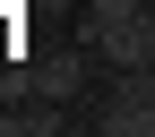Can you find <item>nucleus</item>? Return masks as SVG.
Listing matches in <instances>:
<instances>
[{"label": "nucleus", "mask_w": 155, "mask_h": 137, "mask_svg": "<svg viewBox=\"0 0 155 137\" xmlns=\"http://www.w3.org/2000/svg\"><path fill=\"white\" fill-rule=\"evenodd\" d=\"M78 43H86L95 60H112V69H147V60H155V9H129V17H86V26H78Z\"/></svg>", "instance_id": "obj_1"}, {"label": "nucleus", "mask_w": 155, "mask_h": 137, "mask_svg": "<svg viewBox=\"0 0 155 137\" xmlns=\"http://www.w3.org/2000/svg\"><path fill=\"white\" fill-rule=\"evenodd\" d=\"M104 137H155V60L147 69H121L104 94V120H95Z\"/></svg>", "instance_id": "obj_2"}, {"label": "nucleus", "mask_w": 155, "mask_h": 137, "mask_svg": "<svg viewBox=\"0 0 155 137\" xmlns=\"http://www.w3.org/2000/svg\"><path fill=\"white\" fill-rule=\"evenodd\" d=\"M78 86H86V60H78V51L35 60V103H78Z\"/></svg>", "instance_id": "obj_3"}, {"label": "nucleus", "mask_w": 155, "mask_h": 137, "mask_svg": "<svg viewBox=\"0 0 155 137\" xmlns=\"http://www.w3.org/2000/svg\"><path fill=\"white\" fill-rule=\"evenodd\" d=\"M17 103H35V60H9L0 69V111H17Z\"/></svg>", "instance_id": "obj_4"}, {"label": "nucleus", "mask_w": 155, "mask_h": 137, "mask_svg": "<svg viewBox=\"0 0 155 137\" xmlns=\"http://www.w3.org/2000/svg\"><path fill=\"white\" fill-rule=\"evenodd\" d=\"M129 9H147V0H86V17H129Z\"/></svg>", "instance_id": "obj_5"}]
</instances>
